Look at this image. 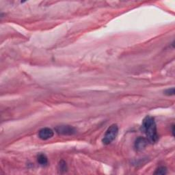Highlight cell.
Masks as SVG:
<instances>
[{"mask_svg":"<svg viewBox=\"0 0 175 175\" xmlns=\"http://www.w3.org/2000/svg\"><path fill=\"white\" fill-rule=\"evenodd\" d=\"M142 130L145 132L149 142L155 143L159 139L157 126L155 119L152 116H147L142 122Z\"/></svg>","mask_w":175,"mask_h":175,"instance_id":"obj_1","label":"cell"},{"mask_svg":"<svg viewBox=\"0 0 175 175\" xmlns=\"http://www.w3.org/2000/svg\"><path fill=\"white\" fill-rule=\"evenodd\" d=\"M118 133V127L117 124H112L106 131L104 137L102 139V142L106 145H108L113 142L116 138Z\"/></svg>","mask_w":175,"mask_h":175,"instance_id":"obj_2","label":"cell"},{"mask_svg":"<svg viewBox=\"0 0 175 175\" xmlns=\"http://www.w3.org/2000/svg\"><path fill=\"white\" fill-rule=\"evenodd\" d=\"M55 130L58 134L63 135H72L77 132L75 128L70 125H59L56 127Z\"/></svg>","mask_w":175,"mask_h":175,"instance_id":"obj_3","label":"cell"},{"mask_svg":"<svg viewBox=\"0 0 175 175\" xmlns=\"http://www.w3.org/2000/svg\"><path fill=\"white\" fill-rule=\"evenodd\" d=\"M54 135L53 131L48 127L42 128L39 131H38V137L42 140H46L52 138Z\"/></svg>","mask_w":175,"mask_h":175,"instance_id":"obj_4","label":"cell"},{"mask_svg":"<svg viewBox=\"0 0 175 175\" xmlns=\"http://www.w3.org/2000/svg\"><path fill=\"white\" fill-rule=\"evenodd\" d=\"M148 143H149V141L146 138L139 137L135 142V149L138 151L142 150L148 145Z\"/></svg>","mask_w":175,"mask_h":175,"instance_id":"obj_5","label":"cell"},{"mask_svg":"<svg viewBox=\"0 0 175 175\" xmlns=\"http://www.w3.org/2000/svg\"><path fill=\"white\" fill-rule=\"evenodd\" d=\"M37 161L41 166H46L48 164V159L45 154H39L37 156Z\"/></svg>","mask_w":175,"mask_h":175,"instance_id":"obj_6","label":"cell"},{"mask_svg":"<svg viewBox=\"0 0 175 175\" xmlns=\"http://www.w3.org/2000/svg\"><path fill=\"white\" fill-rule=\"evenodd\" d=\"M58 170H60V172L61 173L65 172L67 171V163H66L64 161L62 160L60 161L59 164H58Z\"/></svg>","mask_w":175,"mask_h":175,"instance_id":"obj_7","label":"cell"},{"mask_svg":"<svg viewBox=\"0 0 175 175\" xmlns=\"http://www.w3.org/2000/svg\"><path fill=\"white\" fill-rule=\"evenodd\" d=\"M167 173V168L164 166H161L158 168L155 172V174H166Z\"/></svg>","mask_w":175,"mask_h":175,"instance_id":"obj_8","label":"cell"},{"mask_svg":"<svg viewBox=\"0 0 175 175\" xmlns=\"http://www.w3.org/2000/svg\"><path fill=\"white\" fill-rule=\"evenodd\" d=\"M164 94L167 96H173L174 95V88H171L166 90L164 92Z\"/></svg>","mask_w":175,"mask_h":175,"instance_id":"obj_9","label":"cell"},{"mask_svg":"<svg viewBox=\"0 0 175 175\" xmlns=\"http://www.w3.org/2000/svg\"><path fill=\"white\" fill-rule=\"evenodd\" d=\"M174 125L173 124V125L172 126V133L173 135H174Z\"/></svg>","mask_w":175,"mask_h":175,"instance_id":"obj_10","label":"cell"}]
</instances>
